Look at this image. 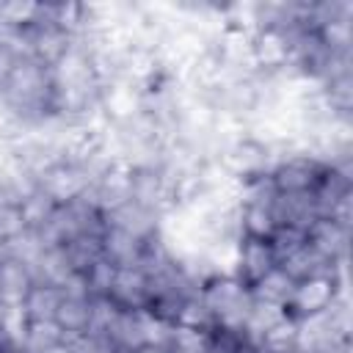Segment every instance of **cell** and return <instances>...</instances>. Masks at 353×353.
<instances>
[{"mask_svg": "<svg viewBox=\"0 0 353 353\" xmlns=\"http://www.w3.org/2000/svg\"><path fill=\"white\" fill-rule=\"evenodd\" d=\"M279 268L292 281H303V279H314V276H334V262H328L325 256H320L309 243H303L295 254H290L287 259H281Z\"/></svg>", "mask_w": 353, "mask_h": 353, "instance_id": "17", "label": "cell"}, {"mask_svg": "<svg viewBox=\"0 0 353 353\" xmlns=\"http://www.w3.org/2000/svg\"><path fill=\"white\" fill-rule=\"evenodd\" d=\"M268 243H270L276 259L281 262V259H287L290 254H295V251L306 243V232H303V229H295V226H284V223H279V226L273 229V234L268 237Z\"/></svg>", "mask_w": 353, "mask_h": 353, "instance_id": "30", "label": "cell"}, {"mask_svg": "<svg viewBox=\"0 0 353 353\" xmlns=\"http://www.w3.org/2000/svg\"><path fill=\"white\" fill-rule=\"evenodd\" d=\"M323 171H325L323 163H317L306 152L295 149L276 163V168L270 171V179L279 193H312L317 179L323 176Z\"/></svg>", "mask_w": 353, "mask_h": 353, "instance_id": "3", "label": "cell"}, {"mask_svg": "<svg viewBox=\"0 0 353 353\" xmlns=\"http://www.w3.org/2000/svg\"><path fill=\"white\" fill-rule=\"evenodd\" d=\"M171 331H174V323H171V320H165V317H160V314L143 309V347L168 353Z\"/></svg>", "mask_w": 353, "mask_h": 353, "instance_id": "27", "label": "cell"}, {"mask_svg": "<svg viewBox=\"0 0 353 353\" xmlns=\"http://www.w3.org/2000/svg\"><path fill=\"white\" fill-rule=\"evenodd\" d=\"M102 215H110L113 210H119L121 204H127L132 199L130 193V168L124 163H110L94 182L91 188L83 193Z\"/></svg>", "mask_w": 353, "mask_h": 353, "instance_id": "6", "label": "cell"}, {"mask_svg": "<svg viewBox=\"0 0 353 353\" xmlns=\"http://www.w3.org/2000/svg\"><path fill=\"white\" fill-rule=\"evenodd\" d=\"M201 301L210 309L218 328L243 334V325H245L251 303H254L248 284H243L237 276H210L201 287Z\"/></svg>", "mask_w": 353, "mask_h": 353, "instance_id": "1", "label": "cell"}, {"mask_svg": "<svg viewBox=\"0 0 353 353\" xmlns=\"http://www.w3.org/2000/svg\"><path fill=\"white\" fill-rule=\"evenodd\" d=\"M85 281H88V292L91 298H108L113 279H116V265H110L105 256H99L88 270H83Z\"/></svg>", "mask_w": 353, "mask_h": 353, "instance_id": "31", "label": "cell"}, {"mask_svg": "<svg viewBox=\"0 0 353 353\" xmlns=\"http://www.w3.org/2000/svg\"><path fill=\"white\" fill-rule=\"evenodd\" d=\"M63 331L55 320H33L25 331V339L19 345V353H47L52 345L63 342Z\"/></svg>", "mask_w": 353, "mask_h": 353, "instance_id": "23", "label": "cell"}, {"mask_svg": "<svg viewBox=\"0 0 353 353\" xmlns=\"http://www.w3.org/2000/svg\"><path fill=\"white\" fill-rule=\"evenodd\" d=\"M207 345H210V331H199V328L174 323L168 353H207Z\"/></svg>", "mask_w": 353, "mask_h": 353, "instance_id": "29", "label": "cell"}, {"mask_svg": "<svg viewBox=\"0 0 353 353\" xmlns=\"http://www.w3.org/2000/svg\"><path fill=\"white\" fill-rule=\"evenodd\" d=\"M47 353H74V347H72V342L69 339H63V342H58V345H52Z\"/></svg>", "mask_w": 353, "mask_h": 353, "instance_id": "35", "label": "cell"}, {"mask_svg": "<svg viewBox=\"0 0 353 353\" xmlns=\"http://www.w3.org/2000/svg\"><path fill=\"white\" fill-rule=\"evenodd\" d=\"M36 284L33 270L17 259L0 256V301L8 306H19L30 287Z\"/></svg>", "mask_w": 353, "mask_h": 353, "instance_id": "15", "label": "cell"}, {"mask_svg": "<svg viewBox=\"0 0 353 353\" xmlns=\"http://www.w3.org/2000/svg\"><path fill=\"white\" fill-rule=\"evenodd\" d=\"M108 339L116 345L119 353H135L143 347V312L135 309H121L116 312L110 328H108Z\"/></svg>", "mask_w": 353, "mask_h": 353, "instance_id": "14", "label": "cell"}, {"mask_svg": "<svg viewBox=\"0 0 353 353\" xmlns=\"http://www.w3.org/2000/svg\"><path fill=\"white\" fill-rule=\"evenodd\" d=\"M88 320H91V298H66L61 301L58 312H55V323L63 331V336H80L88 331Z\"/></svg>", "mask_w": 353, "mask_h": 353, "instance_id": "20", "label": "cell"}, {"mask_svg": "<svg viewBox=\"0 0 353 353\" xmlns=\"http://www.w3.org/2000/svg\"><path fill=\"white\" fill-rule=\"evenodd\" d=\"M63 251H66V256H69L74 273H83V270H88V268L102 256V237H97V234H83V237L66 243Z\"/></svg>", "mask_w": 353, "mask_h": 353, "instance_id": "25", "label": "cell"}, {"mask_svg": "<svg viewBox=\"0 0 353 353\" xmlns=\"http://www.w3.org/2000/svg\"><path fill=\"white\" fill-rule=\"evenodd\" d=\"M105 221H108V226H113V229H119V232H124V234H130V237H135L141 243H149L152 237L160 234L163 215L130 199L127 204H121L119 210L105 215Z\"/></svg>", "mask_w": 353, "mask_h": 353, "instance_id": "9", "label": "cell"}, {"mask_svg": "<svg viewBox=\"0 0 353 353\" xmlns=\"http://www.w3.org/2000/svg\"><path fill=\"white\" fill-rule=\"evenodd\" d=\"M292 287L295 281L276 265L273 270H268L262 279H256L251 284V295L256 301H265V303H276V306H287L290 295H292Z\"/></svg>", "mask_w": 353, "mask_h": 353, "instance_id": "19", "label": "cell"}, {"mask_svg": "<svg viewBox=\"0 0 353 353\" xmlns=\"http://www.w3.org/2000/svg\"><path fill=\"white\" fill-rule=\"evenodd\" d=\"M41 251H44V243H41L39 232H33V229H22L14 237H8L6 243H0V256L17 259V262H22L28 268H33L39 262Z\"/></svg>", "mask_w": 353, "mask_h": 353, "instance_id": "22", "label": "cell"}, {"mask_svg": "<svg viewBox=\"0 0 353 353\" xmlns=\"http://www.w3.org/2000/svg\"><path fill=\"white\" fill-rule=\"evenodd\" d=\"M91 182H94L91 174L77 160H58L44 174H39V188L55 204H66V201L80 199L91 188Z\"/></svg>", "mask_w": 353, "mask_h": 353, "instance_id": "4", "label": "cell"}, {"mask_svg": "<svg viewBox=\"0 0 353 353\" xmlns=\"http://www.w3.org/2000/svg\"><path fill=\"white\" fill-rule=\"evenodd\" d=\"M17 353H19V350H17Z\"/></svg>", "mask_w": 353, "mask_h": 353, "instance_id": "39", "label": "cell"}, {"mask_svg": "<svg viewBox=\"0 0 353 353\" xmlns=\"http://www.w3.org/2000/svg\"><path fill=\"white\" fill-rule=\"evenodd\" d=\"M240 229L243 237H259L268 240L276 229L273 207H256V204H240Z\"/></svg>", "mask_w": 353, "mask_h": 353, "instance_id": "24", "label": "cell"}, {"mask_svg": "<svg viewBox=\"0 0 353 353\" xmlns=\"http://www.w3.org/2000/svg\"><path fill=\"white\" fill-rule=\"evenodd\" d=\"M61 301H63L61 287L36 281L19 306H22V312L28 314L30 323H33V320H55V312H58Z\"/></svg>", "mask_w": 353, "mask_h": 353, "instance_id": "18", "label": "cell"}, {"mask_svg": "<svg viewBox=\"0 0 353 353\" xmlns=\"http://www.w3.org/2000/svg\"><path fill=\"white\" fill-rule=\"evenodd\" d=\"M130 193H132V201L160 215L174 210V190L160 174V168H130Z\"/></svg>", "mask_w": 353, "mask_h": 353, "instance_id": "7", "label": "cell"}, {"mask_svg": "<svg viewBox=\"0 0 353 353\" xmlns=\"http://www.w3.org/2000/svg\"><path fill=\"white\" fill-rule=\"evenodd\" d=\"M121 309L143 312L149 306V279L141 268H116V279L108 295Z\"/></svg>", "mask_w": 353, "mask_h": 353, "instance_id": "12", "label": "cell"}, {"mask_svg": "<svg viewBox=\"0 0 353 353\" xmlns=\"http://www.w3.org/2000/svg\"><path fill=\"white\" fill-rule=\"evenodd\" d=\"M55 201L39 188L36 193H30L22 204H19V212H22V221H25V229H33V232H39L47 221H50V215L55 212Z\"/></svg>", "mask_w": 353, "mask_h": 353, "instance_id": "26", "label": "cell"}, {"mask_svg": "<svg viewBox=\"0 0 353 353\" xmlns=\"http://www.w3.org/2000/svg\"><path fill=\"white\" fill-rule=\"evenodd\" d=\"M251 63L256 72L279 74L290 66V39L281 30L262 28L251 36Z\"/></svg>", "mask_w": 353, "mask_h": 353, "instance_id": "8", "label": "cell"}, {"mask_svg": "<svg viewBox=\"0 0 353 353\" xmlns=\"http://www.w3.org/2000/svg\"><path fill=\"white\" fill-rule=\"evenodd\" d=\"M30 270H33V279L36 281L55 284V287H61L74 273V268H72V262H69V256H66L63 248H44L41 256H39V262Z\"/></svg>", "mask_w": 353, "mask_h": 353, "instance_id": "21", "label": "cell"}, {"mask_svg": "<svg viewBox=\"0 0 353 353\" xmlns=\"http://www.w3.org/2000/svg\"><path fill=\"white\" fill-rule=\"evenodd\" d=\"M350 232L353 229H347L331 218H317L306 229V243L328 262H336V259L350 256Z\"/></svg>", "mask_w": 353, "mask_h": 353, "instance_id": "11", "label": "cell"}, {"mask_svg": "<svg viewBox=\"0 0 353 353\" xmlns=\"http://www.w3.org/2000/svg\"><path fill=\"white\" fill-rule=\"evenodd\" d=\"M279 265L273 248L268 240H259V237H243L237 243V265H234V276L243 281V284H254L256 279H262L268 270H273Z\"/></svg>", "mask_w": 353, "mask_h": 353, "instance_id": "10", "label": "cell"}, {"mask_svg": "<svg viewBox=\"0 0 353 353\" xmlns=\"http://www.w3.org/2000/svg\"><path fill=\"white\" fill-rule=\"evenodd\" d=\"M135 353H160V350H152V347H141V350H135Z\"/></svg>", "mask_w": 353, "mask_h": 353, "instance_id": "37", "label": "cell"}, {"mask_svg": "<svg viewBox=\"0 0 353 353\" xmlns=\"http://www.w3.org/2000/svg\"><path fill=\"white\" fill-rule=\"evenodd\" d=\"M116 312H119V306L110 298H91V320H88L85 334H105L108 336V328H110Z\"/></svg>", "mask_w": 353, "mask_h": 353, "instance_id": "32", "label": "cell"}, {"mask_svg": "<svg viewBox=\"0 0 353 353\" xmlns=\"http://www.w3.org/2000/svg\"><path fill=\"white\" fill-rule=\"evenodd\" d=\"M143 108V88L130 80H110L99 88V113L108 124H124Z\"/></svg>", "mask_w": 353, "mask_h": 353, "instance_id": "5", "label": "cell"}, {"mask_svg": "<svg viewBox=\"0 0 353 353\" xmlns=\"http://www.w3.org/2000/svg\"><path fill=\"white\" fill-rule=\"evenodd\" d=\"M19 47H17V36H0V88L6 85L17 58H19Z\"/></svg>", "mask_w": 353, "mask_h": 353, "instance_id": "34", "label": "cell"}, {"mask_svg": "<svg viewBox=\"0 0 353 353\" xmlns=\"http://www.w3.org/2000/svg\"><path fill=\"white\" fill-rule=\"evenodd\" d=\"M74 347V353H119L116 345L105 334H80V336H66Z\"/></svg>", "mask_w": 353, "mask_h": 353, "instance_id": "33", "label": "cell"}, {"mask_svg": "<svg viewBox=\"0 0 353 353\" xmlns=\"http://www.w3.org/2000/svg\"><path fill=\"white\" fill-rule=\"evenodd\" d=\"M174 323H176V325H188V328H199V331H212V328H215V320H212L210 309L204 306L201 292L193 295V298H188V301L179 306Z\"/></svg>", "mask_w": 353, "mask_h": 353, "instance_id": "28", "label": "cell"}, {"mask_svg": "<svg viewBox=\"0 0 353 353\" xmlns=\"http://www.w3.org/2000/svg\"><path fill=\"white\" fill-rule=\"evenodd\" d=\"M237 353H268V350H265V347H259V345H248V342H243Z\"/></svg>", "mask_w": 353, "mask_h": 353, "instance_id": "36", "label": "cell"}, {"mask_svg": "<svg viewBox=\"0 0 353 353\" xmlns=\"http://www.w3.org/2000/svg\"><path fill=\"white\" fill-rule=\"evenodd\" d=\"M0 353H17V350H6V347H0Z\"/></svg>", "mask_w": 353, "mask_h": 353, "instance_id": "38", "label": "cell"}, {"mask_svg": "<svg viewBox=\"0 0 353 353\" xmlns=\"http://www.w3.org/2000/svg\"><path fill=\"white\" fill-rule=\"evenodd\" d=\"M143 245L146 243H141L113 226H108L102 234V256L116 268H138L141 256H143Z\"/></svg>", "mask_w": 353, "mask_h": 353, "instance_id": "16", "label": "cell"}, {"mask_svg": "<svg viewBox=\"0 0 353 353\" xmlns=\"http://www.w3.org/2000/svg\"><path fill=\"white\" fill-rule=\"evenodd\" d=\"M273 218H276V226L284 223V226H295L306 232L320 215H317L312 193H279L273 204Z\"/></svg>", "mask_w": 353, "mask_h": 353, "instance_id": "13", "label": "cell"}, {"mask_svg": "<svg viewBox=\"0 0 353 353\" xmlns=\"http://www.w3.org/2000/svg\"><path fill=\"white\" fill-rule=\"evenodd\" d=\"M339 292H350V287H339V284L334 281V276H314V279L295 281L292 295H290L284 312H287L292 320H301V317L325 312V309L336 301Z\"/></svg>", "mask_w": 353, "mask_h": 353, "instance_id": "2", "label": "cell"}]
</instances>
